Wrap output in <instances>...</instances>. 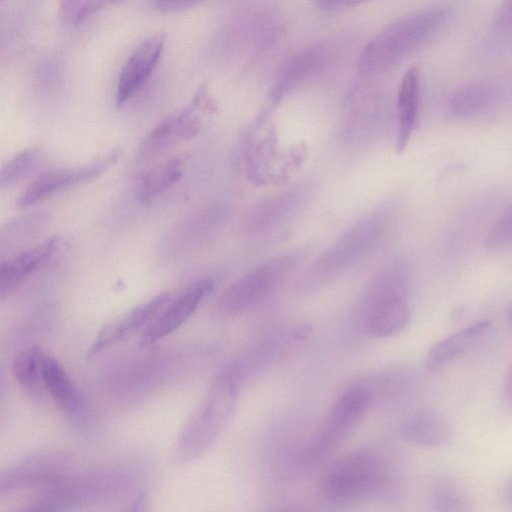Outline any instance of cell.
<instances>
[{
	"label": "cell",
	"mask_w": 512,
	"mask_h": 512,
	"mask_svg": "<svg viewBox=\"0 0 512 512\" xmlns=\"http://www.w3.org/2000/svg\"><path fill=\"white\" fill-rule=\"evenodd\" d=\"M322 10H335L343 6H356L369 0H314Z\"/></svg>",
	"instance_id": "cell-28"
},
{
	"label": "cell",
	"mask_w": 512,
	"mask_h": 512,
	"mask_svg": "<svg viewBox=\"0 0 512 512\" xmlns=\"http://www.w3.org/2000/svg\"><path fill=\"white\" fill-rule=\"evenodd\" d=\"M364 326L369 334L387 338L402 331L409 321L404 282L399 274L383 275L363 301Z\"/></svg>",
	"instance_id": "cell-6"
},
{
	"label": "cell",
	"mask_w": 512,
	"mask_h": 512,
	"mask_svg": "<svg viewBox=\"0 0 512 512\" xmlns=\"http://www.w3.org/2000/svg\"><path fill=\"white\" fill-rule=\"evenodd\" d=\"M298 262V256L287 254L254 268L218 298L212 311L214 317H236L268 294Z\"/></svg>",
	"instance_id": "cell-5"
},
{
	"label": "cell",
	"mask_w": 512,
	"mask_h": 512,
	"mask_svg": "<svg viewBox=\"0 0 512 512\" xmlns=\"http://www.w3.org/2000/svg\"><path fill=\"white\" fill-rule=\"evenodd\" d=\"M243 369L238 362L226 366L216 377L199 413L188 424L182 445L191 454L207 450L225 429L236 409Z\"/></svg>",
	"instance_id": "cell-2"
},
{
	"label": "cell",
	"mask_w": 512,
	"mask_h": 512,
	"mask_svg": "<svg viewBox=\"0 0 512 512\" xmlns=\"http://www.w3.org/2000/svg\"><path fill=\"white\" fill-rule=\"evenodd\" d=\"M492 326L490 320H478L437 342L428 351L426 365L438 369L460 357L472 343L484 335Z\"/></svg>",
	"instance_id": "cell-17"
},
{
	"label": "cell",
	"mask_w": 512,
	"mask_h": 512,
	"mask_svg": "<svg viewBox=\"0 0 512 512\" xmlns=\"http://www.w3.org/2000/svg\"><path fill=\"white\" fill-rule=\"evenodd\" d=\"M39 157L37 149H26L15 155L2 168L1 187H9L28 175L37 166Z\"/></svg>",
	"instance_id": "cell-24"
},
{
	"label": "cell",
	"mask_w": 512,
	"mask_h": 512,
	"mask_svg": "<svg viewBox=\"0 0 512 512\" xmlns=\"http://www.w3.org/2000/svg\"><path fill=\"white\" fill-rule=\"evenodd\" d=\"M213 288L208 279L199 280L183 292L140 336L141 346L151 345L181 327Z\"/></svg>",
	"instance_id": "cell-11"
},
{
	"label": "cell",
	"mask_w": 512,
	"mask_h": 512,
	"mask_svg": "<svg viewBox=\"0 0 512 512\" xmlns=\"http://www.w3.org/2000/svg\"><path fill=\"white\" fill-rule=\"evenodd\" d=\"M451 6L417 12L387 25L363 49L358 68L362 75L375 77L389 71L444 25Z\"/></svg>",
	"instance_id": "cell-1"
},
{
	"label": "cell",
	"mask_w": 512,
	"mask_h": 512,
	"mask_svg": "<svg viewBox=\"0 0 512 512\" xmlns=\"http://www.w3.org/2000/svg\"><path fill=\"white\" fill-rule=\"evenodd\" d=\"M58 245L52 236L3 261L0 266V294L3 297L43 268Z\"/></svg>",
	"instance_id": "cell-14"
},
{
	"label": "cell",
	"mask_w": 512,
	"mask_h": 512,
	"mask_svg": "<svg viewBox=\"0 0 512 512\" xmlns=\"http://www.w3.org/2000/svg\"><path fill=\"white\" fill-rule=\"evenodd\" d=\"M512 243V206L495 223L487 237L490 250H500Z\"/></svg>",
	"instance_id": "cell-26"
},
{
	"label": "cell",
	"mask_w": 512,
	"mask_h": 512,
	"mask_svg": "<svg viewBox=\"0 0 512 512\" xmlns=\"http://www.w3.org/2000/svg\"><path fill=\"white\" fill-rule=\"evenodd\" d=\"M295 194L283 193L267 200L259 208H257L249 218V229L259 230L262 227L274 223L279 219L286 210L291 206Z\"/></svg>",
	"instance_id": "cell-23"
},
{
	"label": "cell",
	"mask_w": 512,
	"mask_h": 512,
	"mask_svg": "<svg viewBox=\"0 0 512 512\" xmlns=\"http://www.w3.org/2000/svg\"><path fill=\"white\" fill-rule=\"evenodd\" d=\"M195 110L193 104L160 121L142 140L137 152L138 160H152L178 141L193 138L200 126Z\"/></svg>",
	"instance_id": "cell-10"
},
{
	"label": "cell",
	"mask_w": 512,
	"mask_h": 512,
	"mask_svg": "<svg viewBox=\"0 0 512 512\" xmlns=\"http://www.w3.org/2000/svg\"><path fill=\"white\" fill-rule=\"evenodd\" d=\"M169 299V294H159L138 305L122 318L105 325L92 342L87 357L97 356L152 321Z\"/></svg>",
	"instance_id": "cell-13"
},
{
	"label": "cell",
	"mask_w": 512,
	"mask_h": 512,
	"mask_svg": "<svg viewBox=\"0 0 512 512\" xmlns=\"http://www.w3.org/2000/svg\"><path fill=\"white\" fill-rule=\"evenodd\" d=\"M432 509L441 512H458L469 509L468 499L464 491L448 478H438L430 488Z\"/></svg>",
	"instance_id": "cell-21"
},
{
	"label": "cell",
	"mask_w": 512,
	"mask_h": 512,
	"mask_svg": "<svg viewBox=\"0 0 512 512\" xmlns=\"http://www.w3.org/2000/svg\"><path fill=\"white\" fill-rule=\"evenodd\" d=\"M105 5L117 4L125 0H103Z\"/></svg>",
	"instance_id": "cell-31"
},
{
	"label": "cell",
	"mask_w": 512,
	"mask_h": 512,
	"mask_svg": "<svg viewBox=\"0 0 512 512\" xmlns=\"http://www.w3.org/2000/svg\"><path fill=\"white\" fill-rule=\"evenodd\" d=\"M400 433L411 443L435 447L449 441L452 429L448 420L438 411L421 409L405 419Z\"/></svg>",
	"instance_id": "cell-15"
},
{
	"label": "cell",
	"mask_w": 512,
	"mask_h": 512,
	"mask_svg": "<svg viewBox=\"0 0 512 512\" xmlns=\"http://www.w3.org/2000/svg\"><path fill=\"white\" fill-rule=\"evenodd\" d=\"M338 56V47L332 42L310 45L283 64L275 82L274 93L283 95L328 69Z\"/></svg>",
	"instance_id": "cell-8"
},
{
	"label": "cell",
	"mask_w": 512,
	"mask_h": 512,
	"mask_svg": "<svg viewBox=\"0 0 512 512\" xmlns=\"http://www.w3.org/2000/svg\"><path fill=\"white\" fill-rule=\"evenodd\" d=\"M371 401L363 387L342 392L333 402L324 422L302 453L305 465H315L333 452L355 429L366 414Z\"/></svg>",
	"instance_id": "cell-4"
},
{
	"label": "cell",
	"mask_w": 512,
	"mask_h": 512,
	"mask_svg": "<svg viewBox=\"0 0 512 512\" xmlns=\"http://www.w3.org/2000/svg\"><path fill=\"white\" fill-rule=\"evenodd\" d=\"M43 384L56 405L68 415H77L84 408V401L63 366L53 357L43 356Z\"/></svg>",
	"instance_id": "cell-16"
},
{
	"label": "cell",
	"mask_w": 512,
	"mask_h": 512,
	"mask_svg": "<svg viewBox=\"0 0 512 512\" xmlns=\"http://www.w3.org/2000/svg\"><path fill=\"white\" fill-rule=\"evenodd\" d=\"M505 390L509 400L512 401V367L507 375L505 382Z\"/></svg>",
	"instance_id": "cell-29"
},
{
	"label": "cell",
	"mask_w": 512,
	"mask_h": 512,
	"mask_svg": "<svg viewBox=\"0 0 512 512\" xmlns=\"http://www.w3.org/2000/svg\"><path fill=\"white\" fill-rule=\"evenodd\" d=\"M165 35L158 33L143 40L126 60L118 77L115 102L118 107L131 99L157 67L165 46Z\"/></svg>",
	"instance_id": "cell-9"
},
{
	"label": "cell",
	"mask_w": 512,
	"mask_h": 512,
	"mask_svg": "<svg viewBox=\"0 0 512 512\" xmlns=\"http://www.w3.org/2000/svg\"><path fill=\"white\" fill-rule=\"evenodd\" d=\"M184 162L181 158H171L161 162L146 172L139 181L138 198L149 203L172 187L182 176Z\"/></svg>",
	"instance_id": "cell-19"
},
{
	"label": "cell",
	"mask_w": 512,
	"mask_h": 512,
	"mask_svg": "<svg viewBox=\"0 0 512 512\" xmlns=\"http://www.w3.org/2000/svg\"><path fill=\"white\" fill-rule=\"evenodd\" d=\"M202 0H154L155 6L162 12H177L187 9Z\"/></svg>",
	"instance_id": "cell-27"
},
{
	"label": "cell",
	"mask_w": 512,
	"mask_h": 512,
	"mask_svg": "<svg viewBox=\"0 0 512 512\" xmlns=\"http://www.w3.org/2000/svg\"><path fill=\"white\" fill-rule=\"evenodd\" d=\"M379 219H365L346 232L315 264L317 272L331 273L354 262L377 240L382 228Z\"/></svg>",
	"instance_id": "cell-12"
},
{
	"label": "cell",
	"mask_w": 512,
	"mask_h": 512,
	"mask_svg": "<svg viewBox=\"0 0 512 512\" xmlns=\"http://www.w3.org/2000/svg\"><path fill=\"white\" fill-rule=\"evenodd\" d=\"M493 96L490 87L484 84H472L456 92L450 101V108L459 116L473 115L484 109Z\"/></svg>",
	"instance_id": "cell-22"
},
{
	"label": "cell",
	"mask_w": 512,
	"mask_h": 512,
	"mask_svg": "<svg viewBox=\"0 0 512 512\" xmlns=\"http://www.w3.org/2000/svg\"><path fill=\"white\" fill-rule=\"evenodd\" d=\"M383 481L378 459L366 450H357L330 467L321 480L320 491L325 500L343 504L374 494Z\"/></svg>",
	"instance_id": "cell-3"
},
{
	"label": "cell",
	"mask_w": 512,
	"mask_h": 512,
	"mask_svg": "<svg viewBox=\"0 0 512 512\" xmlns=\"http://www.w3.org/2000/svg\"><path fill=\"white\" fill-rule=\"evenodd\" d=\"M509 320L512 325V306L510 307V310H509Z\"/></svg>",
	"instance_id": "cell-32"
},
{
	"label": "cell",
	"mask_w": 512,
	"mask_h": 512,
	"mask_svg": "<svg viewBox=\"0 0 512 512\" xmlns=\"http://www.w3.org/2000/svg\"><path fill=\"white\" fill-rule=\"evenodd\" d=\"M104 5L103 0H58L60 18L70 27L80 25Z\"/></svg>",
	"instance_id": "cell-25"
},
{
	"label": "cell",
	"mask_w": 512,
	"mask_h": 512,
	"mask_svg": "<svg viewBox=\"0 0 512 512\" xmlns=\"http://www.w3.org/2000/svg\"><path fill=\"white\" fill-rule=\"evenodd\" d=\"M118 155V151H111L86 165L46 172L26 187L17 205L22 208L35 205L68 187L97 178L115 163Z\"/></svg>",
	"instance_id": "cell-7"
},
{
	"label": "cell",
	"mask_w": 512,
	"mask_h": 512,
	"mask_svg": "<svg viewBox=\"0 0 512 512\" xmlns=\"http://www.w3.org/2000/svg\"><path fill=\"white\" fill-rule=\"evenodd\" d=\"M505 500L512 505V479L508 482L504 490Z\"/></svg>",
	"instance_id": "cell-30"
},
{
	"label": "cell",
	"mask_w": 512,
	"mask_h": 512,
	"mask_svg": "<svg viewBox=\"0 0 512 512\" xmlns=\"http://www.w3.org/2000/svg\"><path fill=\"white\" fill-rule=\"evenodd\" d=\"M419 69L410 67L404 74L397 98L398 131L396 147L405 149L415 127L419 106Z\"/></svg>",
	"instance_id": "cell-18"
},
{
	"label": "cell",
	"mask_w": 512,
	"mask_h": 512,
	"mask_svg": "<svg viewBox=\"0 0 512 512\" xmlns=\"http://www.w3.org/2000/svg\"><path fill=\"white\" fill-rule=\"evenodd\" d=\"M44 354L40 348L30 347L19 352L12 363L14 377L31 395L39 393L44 386L42 378Z\"/></svg>",
	"instance_id": "cell-20"
}]
</instances>
